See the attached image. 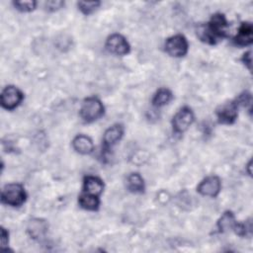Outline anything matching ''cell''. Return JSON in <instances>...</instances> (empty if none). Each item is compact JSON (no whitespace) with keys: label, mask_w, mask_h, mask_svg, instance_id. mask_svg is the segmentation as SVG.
I'll return each mask as SVG.
<instances>
[{"label":"cell","mask_w":253,"mask_h":253,"mask_svg":"<svg viewBox=\"0 0 253 253\" xmlns=\"http://www.w3.org/2000/svg\"><path fill=\"white\" fill-rule=\"evenodd\" d=\"M104 115V106L96 97L86 98L80 108V117L87 123H92Z\"/></svg>","instance_id":"cell-3"},{"label":"cell","mask_w":253,"mask_h":253,"mask_svg":"<svg viewBox=\"0 0 253 253\" xmlns=\"http://www.w3.org/2000/svg\"><path fill=\"white\" fill-rule=\"evenodd\" d=\"M73 149L80 154H89L94 149V144L92 139L84 134L76 135L72 140Z\"/></svg>","instance_id":"cell-13"},{"label":"cell","mask_w":253,"mask_h":253,"mask_svg":"<svg viewBox=\"0 0 253 253\" xmlns=\"http://www.w3.org/2000/svg\"><path fill=\"white\" fill-rule=\"evenodd\" d=\"M78 9L85 15H89L93 13L99 6L100 2L99 1H93V2H85V1H80L77 3Z\"/></svg>","instance_id":"cell-19"},{"label":"cell","mask_w":253,"mask_h":253,"mask_svg":"<svg viewBox=\"0 0 253 253\" xmlns=\"http://www.w3.org/2000/svg\"><path fill=\"white\" fill-rule=\"evenodd\" d=\"M227 26L228 24L225 16L221 13H215L211 16L210 22L206 26L202 25L198 28L197 34L203 42L214 44L226 36Z\"/></svg>","instance_id":"cell-1"},{"label":"cell","mask_w":253,"mask_h":253,"mask_svg":"<svg viewBox=\"0 0 253 253\" xmlns=\"http://www.w3.org/2000/svg\"><path fill=\"white\" fill-rule=\"evenodd\" d=\"M62 6H64V2L59 0H51V1L45 2V8L51 12L62 8Z\"/></svg>","instance_id":"cell-23"},{"label":"cell","mask_w":253,"mask_h":253,"mask_svg":"<svg viewBox=\"0 0 253 253\" xmlns=\"http://www.w3.org/2000/svg\"><path fill=\"white\" fill-rule=\"evenodd\" d=\"M78 203L81 208H83L87 211H97L100 206L99 197L87 194L85 192H83L78 197Z\"/></svg>","instance_id":"cell-15"},{"label":"cell","mask_w":253,"mask_h":253,"mask_svg":"<svg viewBox=\"0 0 253 253\" xmlns=\"http://www.w3.org/2000/svg\"><path fill=\"white\" fill-rule=\"evenodd\" d=\"M238 105L235 101L227 102L219 106L216 110V117L221 124H232L237 118Z\"/></svg>","instance_id":"cell-9"},{"label":"cell","mask_w":253,"mask_h":253,"mask_svg":"<svg viewBox=\"0 0 253 253\" xmlns=\"http://www.w3.org/2000/svg\"><path fill=\"white\" fill-rule=\"evenodd\" d=\"M194 113L189 107H183L180 109L172 120V126L175 132L181 133L189 128L194 122Z\"/></svg>","instance_id":"cell-6"},{"label":"cell","mask_w":253,"mask_h":253,"mask_svg":"<svg viewBox=\"0 0 253 253\" xmlns=\"http://www.w3.org/2000/svg\"><path fill=\"white\" fill-rule=\"evenodd\" d=\"M247 168H248V173H249V175H251V170H250V168H251V160L249 161V163H248V165H247Z\"/></svg>","instance_id":"cell-26"},{"label":"cell","mask_w":253,"mask_h":253,"mask_svg":"<svg viewBox=\"0 0 253 253\" xmlns=\"http://www.w3.org/2000/svg\"><path fill=\"white\" fill-rule=\"evenodd\" d=\"M242 61L243 63L248 67V69H251V62H252V56H251V51H247L243 54L242 56Z\"/></svg>","instance_id":"cell-25"},{"label":"cell","mask_w":253,"mask_h":253,"mask_svg":"<svg viewBox=\"0 0 253 253\" xmlns=\"http://www.w3.org/2000/svg\"><path fill=\"white\" fill-rule=\"evenodd\" d=\"M8 236H9L8 231L4 227H1V248L2 249H4L8 244V241H9Z\"/></svg>","instance_id":"cell-24"},{"label":"cell","mask_w":253,"mask_h":253,"mask_svg":"<svg viewBox=\"0 0 253 253\" xmlns=\"http://www.w3.org/2000/svg\"><path fill=\"white\" fill-rule=\"evenodd\" d=\"M27 199L24 187L19 183H11L4 186L1 193V201L3 204L11 207L22 206Z\"/></svg>","instance_id":"cell-2"},{"label":"cell","mask_w":253,"mask_h":253,"mask_svg":"<svg viewBox=\"0 0 253 253\" xmlns=\"http://www.w3.org/2000/svg\"><path fill=\"white\" fill-rule=\"evenodd\" d=\"M236 222L237 221L235 220L232 211H224L217 221V229L219 232H225L227 230L233 229Z\"/></svg>","instance_id":"cell-16"},{"label":"cell","mask_w":253,"mask_h":253,"mask_svg":"<svg viewBox=\"0 0 253 253\" xmlns=\"http://www.w3.org/2000/svg\"><path fill=\"white\" fill-rule=\"evenodd\" d=\"M27 231L33 239L40 240L44 237L47 231V223L43 219L33 218L28 223Z\"/></svg>","instance_id":"cell-12"},{"label":"cell","mask_w":253,"mask_h":253,"mask_svg":"<svg viewBox=\"0 0 253 253\" xmlns=\"http://www.w3.org/2000/svg\"><path fill=\"white\" fill-rule=\"evenodd\" d=\"M233 230L239 236L251 235V231H252L251 221L248 220V221H245V223H238V222H236Z\"/></svg>","instance_id":"cell-21"},{"label":"cell","mask_w":253,"mask_h":253,"mask_svg":"<svg viewBox=\"0 0 253 253\" xmlns=\"http://www.w3.org/2000/svg\"><path fill=\"white\" fill-rule=\"evenodd\" d=\"M253 41V27L249 22H244L238 29L236 36L233 39V42L236 45L246 46L252 43Z\"/></svg>","instance_id":"cell-10"},{"label":"cell","mask_w":253,"mask_h":253,"mask_svg":"<svg viewBox=\"0 0 253 253\" xmlns=\"http://www.w3.org/2000/svg\"><path fill=\"white\" fill-rule=\"evenodd\" d=\"M23 98L24 95L20 89L9 85L3 89L0 97V103L4 109L10 111L17 108L23 101Z\"/></svg>","instance_id":"cell-4"},{"label":"cell","mask_w":253,"mask_h":253,"mask_svg":"<svg viewBox=\"0 0 253 253\" xmlns=\"http://www.w3.org/2000/svg\"><path fill=\"white\" fill-rule=\"evenodd\" d=\"M171 100H172L171 91L166 88H161L155 93V95L152 99V105L154 107L159 108V107H162V106L168 104Z\"/></svg>","instance_id":"cell-18"},{"label":"cell","mask_w":253,"mask_h":253,"mask_svg":"<svg viewBox=\"0 0 253 253\" xmlns=\"http://www.w3.org/2000/svg\"><path fill=\"white\" fill-rule=\"evenodd\" d=\"M124 134V126L120 124L113 125L110 126L106 131L104 132L103 135V142L105 148H110L113 145H115L118 141L121 140Z\"/></svg>","instance_id":"cell-11"},{"label":"cell","mask_w":253,"mask_h":253,"mask_svg":"<svg viewBox=\"0 0 253 253\" xmlns=\"http://www.w3.org/2000/svg\"><path fill=\"white\" fill-rule=\"evenodd\" d=\"M83 189L85 193L99 197L104 189L103 181L95 176H86L83 182Z\"/></svg>","instance_id":"cell-14"},{"label":"cell","mask_w":253,"mask_h":253,"mask_svg":"<svg viewBox=\"0 0 253 253\" xmlns=\"http://www.w3.org/2000/svg\"><path fill=\"white\" fill-rule=\"evenodd\" d=\"M13 5L15 8L21 12H31L36 8L37 2L34 0H24V1H14Z\"/></svg>","instance_id":"cell-20"},{"label":"cell","mask_w":253,"mask_h":253,"mask_svg":"<svg viewBox=\"0 0 253 253\" xmlns=\"http://www.w3.org/2000/svg\"><path fill=\"white\" fill-rule=\"evenodd\" d=\"M235 102L237 103L238 107L239 106H242V107H247L249 106L251 108V102H252V97H251V94L247 91L241 93L237 99L235 100Z\"/></svg>","instance_id":"cell-22"},{"label":"cell","mask_w":253,"mask_h":253,"mask_svg":"<svg viewBox=\"0 0 253 253\" xmlns=\"http://www.w3.org/2000/svg\"><path fill=\"white\" fill-rule=\"evenodd\" d=\"M221 183L217 176H209L205 178L197 187V191L202 196L216 197L220 191Z\"/></svg>","instance_id":"cell-8"},{"label":"cell","mask_w":253,"mask_h":253,"mask_svg":"<svg viewBox=\"0 0 253 253\" xmlns=\"http://www.w3.org/2000/svg\"><path fill=\"white\" fill-rule=\"evenodd\" d=\"M107 49L117 55H125L129 52V44L120 34L111 35L106 42Z\"/></svg>","instance_id":"cell-7"},{"label":"cell","mask_w":253,"mask_h":253,"mask_svg":"<svg viewBox=\"0 0 253 253\" xmlns=\"http://www.w3.org/2000/svg\"><path fill=\"white\" fill-rule=\"evenodd\" d=\"M166 52L174 57L184 56L188 51V42L183 35H175L165 42Z\"/></svg>","instance_id":"cell-5"},{"label":"cell","mask_w":253,"mask_h":253,"mask_svg":"<svg viewBox=\"0 0 253 253\" xmlns=\"http://www.w3.org/2000/svg\"><path fill=\"white\" fill-rule=\"evenodd\" d=\"M126 187L132 193H141L144 190V181L138 173H131L126 178Z\"/></svg>","instance_id":"cell-17"}]
</instances>
